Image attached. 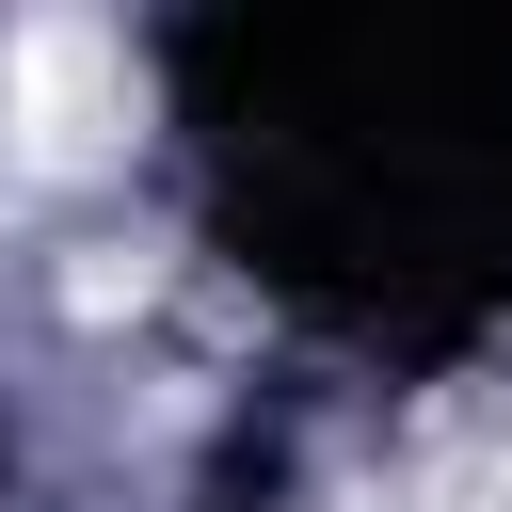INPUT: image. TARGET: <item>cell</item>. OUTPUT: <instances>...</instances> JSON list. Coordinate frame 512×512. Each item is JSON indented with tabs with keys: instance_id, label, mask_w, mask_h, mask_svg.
<instances>
[{
	"instance_id": "6da1fadb",
	"label": "cell",
	"mask_w": 512,
	"mask_h": 512,
	"mask_svg": "<svg viewBox=\"0 0 512 512\" xmlns=\"http://www.w3.org/2000/svg\"><path fill=\"white\" fill-rule=\"evenodd\" d=\"M0 80H16V160H32V176L96 160V144L128 128V48L80 32V16H32V32L0 48Z\"/></svg>"
}]
</instances>
